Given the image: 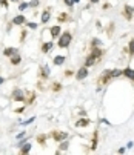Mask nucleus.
Instances as JSON below:
<instances>
[{
    "mask_svg": "<svg viewBox=\"0 0 134 155\" xmlns=\"http://www.w3.org/2000/svg\"><path fill=\"white\" fill-rule=\"evenodd\" d=\"M71 43H73V32L71 31H63L60 34V37L57 38L56 46L60 48V49H68Z\"/></svg>",
    "mask_w": 134,
    "mask_h": 155,
    "instance_id": "nucleus-1",
    "label": "nucleus"
},
{
    "mask_svg": "<svg viewBox=\"0 0 134 155\" xmlns=\"http://www.w3.org/2000/svg\"><path fill=\"white\" fill-rule=\"evenodd\" d=\"M11 98H12V101H17V103H25L26 101L25 92L22 89H19V87H15V89L11 92Z\"/></svg>",
    "mask_w": 134,
    "mask_h": 155,
    "instance_id": "nucleus-2",
    "label": "nucleus"
},
{
    "mask_svg": "<svg viewBox=\"0 0 134 155\" xmlns=\"http://www.w3.org/2000/svg\"><path fill=\"white\" fill-rule=\"evenodd\" d=\"M89 75V68H86V66L83 64V66H80V68L76 71V74H74V78L77 80V81H83L86 77Z\"/></svg>",
    "mask_w": 134,
    "mask_h": 155,
    "instance_id": "nucleus-3",
    "label": "nucleus"
},
{
    "mask_svg": "<svg viewBox=\"0 0 134 155\" xmlns=\"http://www.w3.org/2000/svg\"><path fill=\"white\" fill-rule=\"evenodd\" d=\"M122 15H123L126 20H132V18H134V6L129 5V3H125L123 8H122Z\"/></svg>",
    "mask_w": 134,
    "mask_h": 155,
    "instance_id": "nucleus-4",
    "label": "nucleus"
},
{
    "mask_svg": "<svg viewBox=\"0 0 134 155\" xmlns=\"http://www.w3.org/2000/svg\"><path fill=\"white\" fill-rule=\"evenodd\" d=\"M12 25L14 26H25L26 25V21H28V18H26V15L25 14H17L15 17H12Z\"/></svg>",
    "mask_w": 134,
    "mask_h": 155,
    "instance_id": "nucleus-5",
    "label": "nucleus"
},
{
    "mask_svg": "<svg viewBox=\"0 0 134 155\" xmlns=\"http://www.w3.org/2000/svg\"><path fill=\"white\" fill-rule=\"evenodd\" d=\"M48 32H50V35L53 37V38H59L60 37V34L63 32L62 31V25L60 23H57V25H53V26H50V29H48Z\"/></svg>",
    "mask_w": 134,
    "mask_h": 155,
    "instance_id": "nucleus-6",
    "label": "nucleus"
},
{
    "mask_svg": "<svg viewBox=\"0 0 134 155\" xmlns=\"http://www.w3.org/2000/svg\"><path fill=\"white\" fill-rule=\"evenodd\" d=\"M54 46H56L54 41H43L42 46H40V51H42V54H48L54 49Z\"/></svg>",
    "mask_w": 134,
    "mask_h": 155,
    "instance_id": "nucleus-7",
    "label": "nucleus"
},
{
    "mask_svg": "<svg viewBox=\"0 0 134 155\" xmlns=\"http://www.w3.org/2000/svg\"><path fill=\"white\" fill-rule=\"evenodd\" d=\"M122 75H123L125 78H128L129 81L134 83V68H131V66H126V68H123Z\"/></svg>",
    "mask_w": 134,
    "mask_h": 155,
    "instance_id": "nucleus-8",
    "label": "nucleus"
},
{
    "mask_svg": "<svg viewBox=\"0 0 134 155\" xmlns=\"http://www.w3.org/2000/svg\"><path fill=\"white\" fill-rule=\"evenodd\" d=\"M53 138H54V141H56V143H60V141H63V140L68 138V134H66V132L56 130V132H53Z\"/></svg>",
    "mask_w": 134,
    "mask_h": 155,
    "instance_id": "nucleus-9",
    "label": "nucleus"
},
{
    "mask_svg": "<svg viewBox=\"0 0 134 155\" xmlns=\"http://www.w3.org/2000/svg\"><path fill=\"white\" fill-rule=\"evenodd\" d=\"M89 124H91V121H89L88 118H85V117H82V118H77V120H76V123H74V126H76L77 129H82V127H88Z\"/></svg>",
    "mask_w": 134,
    "mask_h": 155,
    "instance_id": "nucleus-10",
    "label": "nucleus"
},
{
    "mask_svg": "<svg viewBox=\"0 0 134 155\" xmlns=\"http://www.w3.org/2000/svg\"><path fill=\"white\" fill-rule=\"evenodd\" d=\"M50 20H51V11L50 9H45L42 12V15H40V23L42 25H48Z\"/></svg>",
    "mask_w": 134,
    "mask_h": 155,
    "instance_id": "nucleus-11",
    "label": "nucleus"
},
{
    "mask_svg": "<svg viewBox=\"0 0 134 155\" xmlns=\"http://www.w3.org/2000/svg\"><path fill=\"white\" fill-rule=\"evenodd\" d=\"M50 75H51V68H50V64L40 66V77H42L43 80H46Z\"/></svg>",
    "mask_w": 134,
    "mask_h": 155,
    "instance_id": "nucleus-12",
    "label": "nucleus"
},
{
    "mask_svg": "<svg viewBox=\"0 0 134 155\" xmlns=\"http://www.w3.org/2000/svg\"><path fill=\"white\" fill-rule=\"evenodd\" d=\"M15 54H20V52H19V48L8 46V48H5V49H3V57H8V58H11V57H12V55H15Z\"/></svg>",
    "mask_w": 134,
    "mask_h": 155,
    "instance_id": "nucleus-13",
    "label": "nucleus"
},
{
    "mask_svg": "<svg viewBox=\"0 0 134 155\" xmlns=\"http://www.w3.org/2000/svg\"><path fill=\"white\" fill-rule=\"evenodd\" d=\"M65 61H66V55H63V54H59V55L53 57V64L54 66H63Z\"/></svg>",
    "mask_w": 134,
    "mask_h": 155,
    "instance_id": "nucleus-14",
    "label": "nucleus"
},
{
    "mask_svg": "<svg viewBox=\"0 0 134 155\" xmlns=\"http://www.w3.org/2000/svg\"><path fill=\"white\" fill-rule=\"evenodd\" d=\"M109 80H113V78H111V69H105V71L102 72V75H100L99 81H100L102 84H106Z\"/></svg>",
    "mask_w": 134,
    "mask_h": 155,
    "instance_id": "nucleus-15",
    "label": "nucleus"
},
{
    "mask_svg": "<svg viewBox=\"0 0 134 155\" xmlns=\"http://www.w3.org/2000/svg\"><path fill=\"white\" fill-rule=\"evenodd\" d=\"M22 60H23V57H22L20 54H15V55H12V57L9 58V63H11L12 66H19V64L22 63Z\"/></svg>",
    "mask_w": 134,
    "mask_h": 155,
    "instance_id": "nucleus-16",
    "label": "nucleus"
},
{
    "mask_svg": "<svg viewBox=\"0 0 134 155\" xmlns=\"http://www.w3.org/2000/svg\"><path fill=\"white\" fill-rule=\"evenodd\" d=\"M31 150H33V143H29V141L20 146V153H29Z\"/></svg>",
    "mask_w": 134,
    "mask_h": 155,
    "instance_id": "nucleus-17",
    "label": "nucleus"
},
{
    "mask_svg": "<svg viewBox=\"0 0 134 155\" xmlns=\"http://www.w3.org/2000/svg\"><path fill=\"white\" fill-rule=\"evenodd\" d=\"M122 72H123V69H120V68H114V69H111V78H119V77H122Z\"/></svg>",
    "mask_w": 134,
    "mask_h": 155,
    "instance_id": "nucleus-18",
    "label": "nucleus"
},
{
    "mask_svg": "<svg viewBox=\"0 0 134 155\" xmlns=\"http://www.w3.org/2000/svg\"><path fill=\"white\" fill-rule=\"evenodd\" d=\"M68 147H70V141H68V138L59 143V150H60V152H65V150H68Z\"/></svg>",
    "mask_w": 134,
    "mask_h": 155,
    "instance_id": "nucleus-19",
    "label": "nucleus"
},
{
    "mask_svg": "<svg viewBox=\"0 0 134 155\" xmlns=\"http://www.w3.org/2000/svg\"><path fill=\"white\" fill-rule=\"evenodd\" d=\"M102 45H103V41H102L100 38H97V37L91 38V41H89V46H91V48H96V46H102Z\"/></svg>",
    "mask_w": 134,
    "mask_h": 155,
    "instance_id": "nucleus-20",
    "label": "nucleus"
},
{
    "mask_svg": "<svg viewBox=\"0 0 134 155\" xmlns=\"http://www.w3.org/2000/svg\"><path fill=\"white\" fill-rule=\"evenodd\" d=\"M68 18H70V15L66 14V12H60L59 17H57V21L62 25V23H65V21H68Z\"/></svg>",
    "mask_w": 134,
    "mask_h": 155,
    "instance_id": "nucleus-21",
    "label": "nucleus"
},
{
    "mask_svg": "<svg viewBox=\"0 0 134 155\" xmlns=\"http://www.w3.org/2000/svg\"><path fill=\"white\" fill-rule=\"evenodd\" d=\"M17 9H19L20 12H23V11L29 9V2H19V6H17Z\"/></svg>",
    "mask_w": 134,
    "mask_h": 155,
    "instance_id": "nucleus-22",
    "label": "nucleus"
},
{
    "mask_svg": "<svg viewBox=\"0 0 134 155\" xmlns=\"http://www.w3.org/2000/svg\"><path fill=\"white\" fill-rule=\"evenodd\" d=\"M128 55L129 57H134V38H131L128 41Z\"/></svg>",
    "mask_w": 134,
    "mask_h": 155,
    "instance_id": "nucleus-23",
    "label": "nucleus"
},
{
    "mask_svg": "<svg viewBox=\"0 0 134 155\" xmlns=\"http://www.w3.org/2000/svg\"><path fill=\"white\" fill-rule=\"evenodd\" d=\"M25 28H28V29H31V31H37V28H39V23H36V21H26Z\"/></svg>",
    "mask_w": 134,
    "mask_h": 155,
    "instance_id": "nucleus-24",
    "label": "nucleus"
},
{
    "mask_svg": "<svg viewBox=\"0 0 134 155\" xmlns=\"http://www.w3.org/2000/svg\"><path fill=\"white\" fill-rule=\"evenodd\" d=\"M36 121V117H29L28 120H25V121H19V124L20 126H29V124H33Z\"/></svg>",
    "mask_w": 134,
    "mask_h": 155,
    "instance_id": "nucleus-25",
    "label": "nucleus"
},
{
    "mask_svg": "<svg viewBox=\"0 0 134 155\" xmlns=\"http://www.w3.org/2000/svg\"><path fill=\"white\" fill-rule=\"evenodd\" d=\"M26 35H28V28L26 29H22L20 31V41H23L26 38Z\"/></svg>",
    "mask_w": 134,
    "mask_h": 155,
    "instance_id": "nucleus-26",
    "label": "nucleus"
},
{
    "mask_svg": "<svg viewBox=\"0 0 134 155\" xmlns=\"http://www.w3.org/2000/svg\"><path fill=\"white\" fill-rule=\"evenodd\" d=\"M63 3H65V6H68V8H73L76 5L74 0H63Z\"/></svg>",
    "mask_w": 134,
    "mask_h": 155,
    "instance_id": "nucleus-27",
    "label": "nucleus"
},
{
    "mask_svg": "<svg viewBox=\"0 0 134 155\" xmlns=\"http://www.w3.org/2000/svg\"><path fill=\"white\" fill-rule=\"evenodd\" d=\"M40 5V0H31L29 2V8H37Z\"/></svg>",
    "mask_w": 134,
    "mask_h": 155,
    "instance_id": "nucleus-28",
    "label": "nucleus"
},
{
    "mask_svg": "<svg viewBox=\"0 0 134 155\" xmlns=\"http://www.w3.org/2000/svg\"><path fill=\"white\" fill-rule=\"evenodd\" d=\"M23 137H26V130H22V132H19V134L15 135V140H20V138H23Z\"/></svg>",
    "mask_w": 134,
    "mask_h": 155,
    "instance_id": "nucleus-29",
    "label": "nucleus"
},
{
    "mask_svg": "<svg viewBox=\"0 0 134 155\" xmlns=\"http://www.w3.org/2000/svg\"><path fill=\"white\" fill-rule=\"evenodd\" d=\"M0 5L8 9V8H9V0H0Z\"/></svg>",
    "mask_w": 134,
    "mask_h": 155,
    "instance_id": "nucleus-30",
    "label": "nucleus"
},
{
    "mask_svg": "<svg viewBox=\"0 0 134 155\" xmlns=\"http://www.w3.org/2000/svg\"><path fill=\"white\" fill-rule=\"evenodd\" d=\"M99 121H100L102 124H105V126H111V121H109V120H106V118H100Z\"/></svg>",
    "mask_w": 134,
    "mask_h": 155,
    "instance_id": "nucleus-31",
    "label": "nucleus"
},
{
    "mask_svg": "<svg viewBox=\"0 0 134 155\" xmlns=\"http://www.w3.org/2000/svg\"><path fill=\"white\" fill-rule=\"evenodd\" d=\"M126 150H128V149H126V146H122V147H119V149H117V153H125Z\"/></svg>",
    "mask_w": 134,
    "mask_h": 155,
    "instance_id": "nucleus-32",
    "label": "nucleus"
},
{
    "mask_svg": "<svg viewBox=\"0 0 134 155\" xmlns=\"http://www.w3.org/2000/svg\"><path fill=\"white\" fill-rule=\"evenodd\" d=\"M25 109H26L25 106H22V107H19V109H15V112H17V114H22V112H25Z\"/></svg>",
    "mask_w": 134,
    "mask_h": 155,
    "instance_id": "nucleus-33",
    "label": "nucleus"
},
{
    "mask_svg": "<svg viewBox=\"0 0 134 155\" xmlns=\"http://www.w3.org/2000/svg\"><path fill=\"white\" fill-rule=\"evenodd\" d=\"M132 146H134V141H128V143H126V149H128V150H131Z\"/></svg>",
    "mask_w": 134,
    "mask_h": 155,
    "instance_id": "nucleus-34",
    "label": "nucleus"
},
{
    "mask_svg": "<svg viewBox=\"0 0 134 155\" xmlns=\"http://www.w3.org/2000/svg\"><path fill=\"white\" fill-rule=\"evenodd\" d=\"M74 74H76V72H74V71H71V69L65 72V75H66V77H71V75H74Z\"/></svg>",
    "mask_w": 134,
    "mask_h": 155,
    "instance_id": "nucleus-35",
    "label": "nucleus"
},
{
    "mask_svg": "<svg viewBox=\"0 0 134 155\" xmlns=\"http://www.w3.org/2000/svg\"><path fill=\"white\" fill-rule=\"evenodd\" d=\"M12 26H14V25H12V21H11V23H8V26H6V32H9V31L12 29Z\"/></svg>",
    "mask_w": 134,
    "mask_h": 155,
    "instance_id": "nucleus-36",
    "label": "nucleus"
},
{
    "mask_svg": "<svg viewBox=\"0 0 134 155\" xmlns=\"http://www.w3.org/2000/svg\"><path fill=\"white\" fill-rule=\"evenodd\" d=\"M100 2H102V0H89V3H91V5H97Z\"/></svg>",
    "mask_w": 134,
    "mask_h": 155,
    "instance_id": "nucleus-37",
    "label": "nucleus"
},
{
    "mask_svg": "<svg viewBox=\"0 0 134 155\" xmlns=\"http://www.w3.org/2000/svg\"><path fill=\"white\" fill-rule=\"evenodd\" d=\"M109 8H111L109 3H105V5H103V9H109Z\"/></svg>",
    "mask_w": 134,
    "mask_h": 155,
    "instance_id": "nucleus-38",
    "label": "nucleus"
},
{
    "mask_svg": "<svg viewBox=\"0 0 134 155\" xmlns=\"http://www.w3.org/2000/svg\"><path fill=\"white\" fill-rule=\"evenodd\" d=\"M5 81H6V80H5V78H3V77H0V86H2V84H3V83H5Z\"/></svg>",
    "mask_w": 134,
    "mask_h": 155,
    "instance_id": "nucleus-39",
    "label": "nucleus"
},
{
    "mask_svg": "<svg viewBox=\"0 0 134 155\" xmlns=\"http://www.w3.org/2000/svg\"><path fill=\"white\" fill-rule=\"evenodd\" d=\"M9 2H14V3H19V2H20V0H9Z\"/></svg>",
    "mask_w": 134,
    "mask_h": 155,
    "instance_id": "nucleus-40",
    "label": "nucleus"
},
{
    "mask_svg": "<svg viewBox=\"0 0 134 155\" xmlns=\"http://www.w3.org/2000/svg\"><path fill=\"white\" fill-rule=\"evenodd\" d=\"M74 3H80V0H74Z\"/></svg>",
    "mask_w": 134,
    "mask_h": 155,
    "instance_id": "nucleus-41",
    "label": "nucleus"
}]
</instances>
